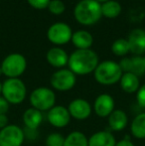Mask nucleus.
Masks as SVG:
<instances>
[{
	"instance_id": "nucleus-5",
	"label": "nucleus",
	"mask_w": 145,
	"mask_h": 146,
	"mask_svg": "<svg viewBox=\"0 0 145 146\" xmlns=\"http://www.w3.org/2000/svg\"><path fill=\"white\" fill-rule=\"evenodd\" d=\"M29 100L32 108L40 111H49L56 106V94L51 88L46 87L35 88L30 94Z\"/></svg>"
},
{
	"instance_id": "nucleus-24",
	"label": "nucleus",
	"mask_w": 145,
	"mask_h": 146,
	"mask_svg": "<svg viewBox=\"0 0 145 146\" xmlns=\"http://www.w3.org/2000/svg\"><path fill=\"white\" fill-rule=\"evenodd\" d=\"M111 51L116 56H125L129 52V44L126 39H117L112 43Z\"/></svg>"
},
{
	"instance_id": "nucleus-20",
	"label": "nucleus",
	"mask_w": 145,
	"mask_h": 146,
	"mask_svg": "<svg viewBox=\"0 0 145 146\" xmlns=\"http://www.w3.org/2000/svg\"><path fill=\"white\" fill-rule=\"evenodd\" d=\"M119 83L123 92H127V94L137 92V90L140 88L139 79L137 76L132 73H123Z\"/></svg>"
},
{
	"instance_id": "nucleus-27",
	"label": "nucleus",
	"mask_w": 145,
	"mask_h": 146,
	"mask_svg": "<svg viewBox=\"0 0 145 146\" xmlns=\"http://www.w3.org/2000/svg\"><path fill=\"white\" fill-rule=\"evenodd\" d=\"M28 3L35 9H45L48 8V5L50 3L51 0H27Z\"/></svg>"
},
{
	"instance_id": "nucleus-3",
	"label": "nucleus",
	"mask_w": 145,
	"mask_h": 146,
	"mask_svg": "<svg viewBox=\"0 0 145 146\" xmlns=\"http://www.w3.org/2000/svg\"><path fill=\"white\" fill-rule=\"evenodd\" d=\"M93 73L95 81L103 86H110L118 83L123 75L119 64L113 61H105L99 64Z\"/></svg>"
},
{
	"instance_id": "nucleus-10",
	"label": "nucleus",
	"mask_w": 145,
	"mask_h": 146,
	"mask_svg": "<svg viewBox=\"0 0 145 146\" xmlns=\"http://www.w3.org/2000/svg\"><path fill=\"white\" fill-rule=\"evenodd\" d=\"M47 118L53 126L62 128L70 123L71 114L68 108L63 106H55L48 111Z\"/></svg>"
},
{
	"instance_id": "nucleus-15",
	"label": "nucleus",
	"mask_w": 145,
	"mask_h": 146,
	"mask_svg": "<svg viewBox=\"0 0 145 146\" xmlns=\"http://www.w3.org/2000/svg\"><path fill=\"white\" fill-rule=\"evenodd\" d=\"M47 62L55 68H63L68 64L69 57L66 51L59 47L51 48L46 55Z\"/></svg>"
},
{
	"instance_id": "nucleus-1",
	"label": "nucleus",
	"mask_w": 145,
	"mask_h": 146,
	"mask_svg": "<svg viewBox=\"0 0 145 146\" xmlns=\"http://www.w3.org/2000/svg\"><path fill=\"white\" fill-rule=\"evenodd\" d=\"M68 65L75 75L85 76L95 72L99 66V57L91 49L77 50L69 57Z\"/></svg>"
},
{
	"instance_id": "nucleus-19",
	"label": "nucleus",
	"mask_w": 145,
	"mask_h": 146,
	"mask_svg": "<svg viewBox=\"0 0 145 146\" xmlns=\"http://www.w3.org/2000/svg\"><path fill=\"white\" fill-rule=\"evenodd\" d=\"M72 42L77 48V50H85V49H89L91 47L93 39L91 34L87 31L79 30L73 33Z\"/></svg>"
},
{
	"instance_id": "nucleus-7",
	"label": "nucleus",
	"mask_w": 145,
	"mask_h": 146,
	"mask_svg": "<svg viewBox=\"0 0 145 146\" xmlns=\"http://www.w3.org/2000/svg\"><path fill=\"white\" fill-rule=\"evenodd\" d=\"M77 78L70 69H61L51 77V86L59 92H68L75 87Z\"/></svg>"
},
{
	"instance_id": "nucleus-14",
	"label": "nucleus",
	"mask_w": 145,
	"mask_h": 146,
	"mask_svg": "<svg viewBox=\"0 0 145 146\" xmlns=\"http://www.w3.org/2000/svg\"><path fill=\"white\" fill-rule=\"evenodd\" d=\"M127 41L129 44V52L135 56H143L145 54V30H132Z\"/></svg>"
},
{
	"instance_id": "nucleus-2",
	"label": "nucleus",
	"mask_w": 145,
	"mask_h": 146,
	"mask_svg": "<svg viewBox=\"0 0 145 146\" xmlns=\"http://www.w3.org/2000/svg\"><path fill=\"white\" fill-rule=\"evenodd\" d=\"M73 14L75 20L81 25H93L103 16L101 4L97 0H81L75 5Z\"/></svg>"
},
{
	"instance_id": "nucleus-12",
	"label": "nucleus",
	"mask_w": 145,
	"mask_h": 146,
	"mask_svg": "<svg viewBox=\"0 0 145 146\" xmlns=\"http://www.w3.org/2000/svg\"><path fill=\"white\" fill-rule=\"evenodd\" d=\"M119 66L123 73H132L139 77L145 74V56L123 58L120 61Z\"/></svg>"
},
{
	"instance_id": "nucleus-9",
	"label": "nucleus",
	"mask_w": 145,
	"mask_h": 146,
	"mask_svg": "<svg viewBox=\"0 0 145 146\" xmlns=\"http://www.w3.org/2000/svg\"><path fill=\"white\" fill-rule=\"evenodd\" d=\"M73 32L70 26L65 23L53 24L47 32L49 41L55 45H64L72 40Z\"/></svg>"
},
{
	"instance_id": "nucleus-4",
	"label": "nucleus",
	"mask_w": 145,
	"mask_h": 146,
	"mask_svg": "<svg viewBox=\"0 0 145 146\" xmlns=\"http://www.w3.org/2000/svg\"><path fill=\"white\" fill-rule=\"evenodd\" d=\"M1 94L10 104H19L25 100L27 88L19 78L7 79L2 84Z\"/></svg>"
},
{
	"instance_id": "nucleus-29",
	"label": "nucleus",
	"mask_w": 145,
	"mask_h": 146,
	"mask_svg": "<svg viewBox=\"0 0 145 146\" xmlns=\"http://www.w3.org/2000/svg\"><path fill=\"white\" fill-rule=\"evenodd\" d=\"M10 104L3 98L0 96V114H6L9 110Z\"/></svg>"
},
{
	"instance_id": "nucleus-16",
	"label": "nucleus",
	"mask_w": 145,
	"mask_h": 146,
	"mask_svg": "<svg viewBox=\"0 0 145 146\" xmlns=\"http://www.w3.org/2000/svg\"><path fill=\"white\" fill-rule=\"evenodd\" d=\"M116 140L110 131H99L89 138V146H115Z\"/></svg>"
},
{
	"instance_id": "nucleus-33",
	"label": "nucleus",
	"mask_w": 145,
	"mask_h": 146,
	"mask_svg": "<svg viewBox=\"0 0 145 146\" xmlns=\"http://www.w3.org/2000/svg\"><path fill=\"white\" fill-rule=\"evenodd\" d=\"M2 92V84H1V82H0V94Z\"/></svg>"
},
{
	"instance_id": "nucleus-6",
	"label": "nucleus",
	"mask_w": 145,
	"mask_h": 146,
	"mask_svg": "<svg viewBox=\"0 0 145 146\" xmlns=\"http://www.w3.org/2000/svg\"><path fill=\"white\" fill-rule=\"evenodd\" d=\"M0 67L2 69L3 75L8 77V79L19 78L27 68V61L23 55L13 53L8 55L3 60Z\"/></svg>"
},
{
	"instance_id": "nucleus-8",
	"label": "nucleus",
	"mask_w": 145,
	"mask_h": 146,
	"mask_svg": "<svg viewBox=\"0 0 145 146\" xmlns=\"http://www.w3.org/2000/svg\"><path fill=\"white\" fill-rule=\"evenodd\" d=\"M25 134L22 128L9 124L0 130V146H22Z\"/></svg>"
},
{
	"instance_id": "nucleus-21",
	"label": "nucleus",
	"mask_w": 145,
	"mask_h": 146,
	"mask_svg": "<svg viewBox=\"0 0 145 146\" xmlns=\"http://www.w3.org/2000/svg\"><path fill=\"white\" fill-rule=\"evenodd\" d=\"M130 130L132 135L137 139H145V112L134 117L130 125Z\"/></svg>"
},
{
	"instance_id": "nucleus-30",
	"label": "nucleus",
	"mask_w": 145,
	"mask_h": 146,
	"mask_svg": "<svg viewBox=\"0 0 145 146\" xmlns=\"http://www.w3.org/2000/svg\"><path fill=\"white\" fill-rule=\"evenodd\" d=\"M8 124V117L6 114H0V130L5 128Z\"/></svg>"
},
{
	"instance_id": "nucleus-34",
	"label": "nucleus",
	"mask_w": 145,
	"mask_h": 146,
	"mask_svg": "<svg viewBox=\"0 0 145 146\" xmlns=\"http://www.w3.org/2000/svg\"><path fill=\"white\" fill-rule=\"evenodd\" d=\"M2 74H3L2 73V69H1V67H0V75H2Z\"/></svg>"
},
{
	"instance_id": "nucleus-25",
	"label": "nucleus",
	"mask_w": 145,
	"mask_h": 146,
	"mask_svg": "<svg viewBox=\"0 0 145 146\" xmlns=\"http://www.w3.org/2000/svg\"><path fill=\"white\" fill-rule=\"evenodd\" d=\"M65 137L61 133H51L46 138V146H64Z\"/></svg>"
},
{
	"instance_id": "nucleus-23",
	"label": "nucleus",
	"mask_w": 145,
	"mask_h": 146,
	"mask_svg": "<svg viewBox=\"0 0 145 146\" xmlns=\"http://www.w3.org/2000/svg\"><path fill=\"white\" fill-rule=\"evenodd\" d=\"M121 12V5L117 1L109 0L101 4V13L107 18H115Z\"/></svg>"
},
{
	"instance_id": "nucleus-28",
	"label": "nucleus",
	"mask_w": 145,
	"mask_h": 146,
	"mask_svg": "<svg viewBox=\"0 0 145 146\" xmlns=\"http://www.w3.org/2000/svg\"><path fill=\"white\" fill-rule=\"evenodd\" d=\"M136 100H137V104L141 108H145V84L141 86L136 92Z\"/></svg>"
},
{
	"instance_id": "nucleus-22",
	"label": "nucleus",
	"mask_w": 145,
	"mask_h": 146,
	"mask_svg": "<svg viewBox=\"0 0 145 146\" xmlns=\"http://www.w3.org/2000/svg\"><path fill=\"white\" fill-rule=\"evenodd\" d=\"M64 146H89V138L81 131H73L65 137Z\"/></svg>"
},
{
	"instance_id": "nucleus-18",
	"label": "nucleus",
	"mask_w": 145,
	"mask_h": 146,
	"mask_svg": "<svg viewBox=\"0 0 145 146\" xmlns=\"http://www.w3.org/2000/svg\"><path fill=\"white\" fill-rule=\"evenodd\" d=\"M128 123V117L125 111L121 110H114L109 116V128L113 131H120L126 127Z\"/></svg>"
},
{
	"instance_id": "nucleus-13",
	"label": "nucleus",
	"mask_w": 145,
	"mask_h": 146,
	"mask_svg": "<svg viewBox=\"0 0 145 146\" xmlns=\"http://www.w3.org/2000/svg\"><path fill=\"white\" fill-rule=\"evenodd\" d=\"M93 110L99 117H109L114 110V100L110 94H101L93 102Z\"/></svg>"
},
{
	"instance_id": "nucleus-31",
	"label": "nucleus",
	"mask_w": 145,
	"mask_h": 146,
	"mask_svg": "<svg viewBox=\"0 0 145 146\" xmlns=\"http://www.w3.org/2000/svg\"><path fill=\"white\" fill-rule=\"evenodd\" d=\"M115 146H135V145H134L129 139L125 138V139H122V140L118 141V142H116Z\"/></svg>"
},
{
	"instance_id": "nucleus-32",
	"label": "nucleus",
	"mask_w": 145,
	"mask_h": 146,
	"mask_svg": "<svg viewBox=\"0 0 145 146\" xmlns=\"http://www.w3.org/2000/svg\"><path fill=\"white\" fill-rule=\"evenodd\" d=\"M97 2H99V3H101V2H103V3H105V2H107V1H109V0H97Z\"/></svg>"
},
{
	"instance_id": "nucleus-17",
	"label": "nucleus",
	"mask_w": 145,
	"mask_h": 146,
	"mask_svg": "<svg viewBox=\"0 0 145 146\" xmlns=\"http://www.w3.org/2000/svg\"><path fill=\"white\" fill-rule=\"evenodd\" d=\"M22 119H23L24 124L28 129L36 130L43 121L42 111H40V110H36L34 108H28L27 110L24 111Z\"/></svg>"
},
{
	"instance_id": "nucleus-26",
	"label": "nucleus",
	"mask_w": 145,
	"mask_h": 146,
	"mask_svg": "<svg viewBox=\"0 0 145 146\" xmlns=\"http://www.w3.org/2000/svg\"><path fill=\"white\" fill-rule=\"evenodd\" d=\"M48 9L54 15H61L66 10V6L62 0H51L48 5Z\"/></svg>"
},
{
	"instance_id": "nucleus-11",
	"label": "nucleus",
	"mask_w": 145,
	"mask_h": 146,
	"mask_svg": "<svg viewBox=\"0 0 145 146\" xmlns=\"http://www.w3.org/2000/svg\"><path fill=\"white\" fill-rule=\"evenodd\" d=\"M68 110L71 117L77 120H85L91 114V106L87 100L83 98H75L69 104Z\"/></svg>"
}]
</instances>
